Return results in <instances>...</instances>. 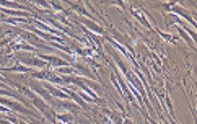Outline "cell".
I'll list each match as a JSON object with an SVG mask.
<instances>
[{
  "mask_svg": "<svg viewBox=\"0 0 197 124\" xmlns=\"http://www.w3.org/2000/svg\"><path fill=\"white\" fill-rule=\"evenodd\" d=\"M0 103H5L7 106H10V108H13L15 111H21V113H31L28 111L26 108H23V106H20V105H16V103H12V101H5V100H2L0 98Z\"/></svg>",
  "mask_w": 197,
  "mask_h": 124,
  "instance_id": "6da1fadb",
  "label": "cell"
},
{
  "mask_svg": "<svg viewBox=\"0 0 197 124\" xmlns=\"http://www.w3.org/2000/svg\"><path fill=\"white\" fill-rule=\"evenodd\" d=\"M44 59H47L49 62H52V64H56V65H65L67 64L65 61H60V59H57V57H46L44 56Z\"/></svg>",
  "mask_w": 197,
  "mask_h": 124,
  "instance_id": "7a4b0ae2",
  "label": "cell"
},
{
  "mask_svg": "<svg viewBox=\"0 0 197 124\" xmlns=\"http://www.w3.org/2000/svg\"><path fill=\"white\" fill-rule=\"evenodd\" d=\"M21 124H26V123H21Z\"/></svg>",
  "mask_w": 197,
  "mask_h": 124,
  "instance_id": "3957f363",
  "label": "cell"
}]
</instances>
